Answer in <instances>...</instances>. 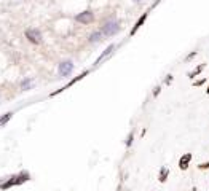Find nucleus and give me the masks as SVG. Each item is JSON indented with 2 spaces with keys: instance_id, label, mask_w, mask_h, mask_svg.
Returning <instances> with one entry per match:
<instances>
[{
  "instance_id": "nucleus-5",
  "label": "nucleus",
  "mask_w": 209,
  "mask_h": 191,
  "mask_svg": "<svg viewBox=\"0 0 209 191\" xmlns=\"http://www.w3.org/2000/svg\"><path fill=\"white\" fill-rule=\"evenodd\" d=\"M190 161H192V155H190V153H185L184 156L179 159V167H180L182 170H185V169L188 167V164H190Z\"/></svg>"
},
{
  "instance_id": "nucleus-13",
  "label": "nucleus",
  "mask_w": 209,
  "mask_h": 191,
  "mask_svg": "<svg viewBox=\"0 0 209 191\" xmlns=\"http://www.w3.org/2000/svg\"><path fill=\"white\" fill-rule=\"evenodd\" d=\"M208 167H209V164H208V162H204V164L200 166V169H208Z\"/></svg>"
},
{
  "instance_id": "nucleus-16",
  "label": "nucleus",
  "mask_w": 209,
  "mask_h": 191,
  "mask_svg": "<svg viewBox=\"0 0 209 191\" xmlns=\"http://www.w3.org/2000/svg\"><path fill=\"white\" fill-rule=\"evenodd\" d=\"M133 2H141V0H133Z\"/></svg>"
},
{
  "instance_id": "nucleus-11",
  "label": "nucleus",
  "mask_w": 209,
  "mask_h": 191,
  "mask_svg": "<svg viewBox=\"0 0 209 191\" xmlns=\"http://www.w3.org/2000/svg\"><path fill=\"white\" fill-rule=\"evenodd\" d=\"M204 69V64H201V65H198V67H196L195 70H192V72L190 73H188V78H195V77L196 75H198V73L201 72V70H203Z\"/></svg>"
},
{
  "instance_id": "nucleus-4",
  "label": "nucleus",
  "mask_w": 209,
  "mask_h": 191,
  "mask_svg": "<svg viewBox=\"0 0 209 191\" xmlns=\"http://www.w3.org/2000/svg\"><path fill=\"white\" fill-rule=\"evenodd\" d=\"M93 19H94V14L91 11H83V13H80L75 16V21L81 22V24H89V22H93Z\"/></svg>"
},
{
  "instance_id": "nucleus-2",
  "label": "nucleus",
  "mask_w": 209,
  "mask_h": 191,
  "mask_svg": "<svg viewBox=\"0 0 209 191\" xmlns=\"http://www.w3.org/2000/svg\"><path fill=\"white\" fill-rule=\"evenodd\" d=\"M26 38L29 41H32V43H35V45L42 43V34H40V30H37V29H27Z\"/></svg>"
},
{
  "instance_id": "nucleus-9",
  "label": "nucleus",
  "mask_w": 209,
  "mask_h": 191,
  "mask_svg": "<svg viewBox=\"0 0 209 191\" xmlns=\"http://www.w3.org/2000/svg\"><path fill=\"white\" fill-rule=\"evenodd\" d=\"M113 49H115V45H110V46H109V48H107V49H105V51H104V53H102V54H101V56H99V59H97V61H96V64H101V61H102V59H105V57H107V56H109V54H110V53H112V51H113Z\"/></svg>"
},
{
  "instance_id": "nucleus-8",
  "label": "nucleus",
  "mask_w": 209,
  "mask_h": 191,
  "mask_svg": "<svg viewBox=\"0 0 209 191\" xmlns=\"http://www.w3.org/2000/svg\"><path fill=\"white\" fill-rule=\"evenodd\" d=\"M168 175H169V169L166 166H163V167H161V170H160V175H158L160 182L164 183V182H166V178H168Z\"/></svg>"
},
{
  "instance_id": "nucleus-14",
  "label": "nucleus",
  "mask_w": 209,
  "mask_h": 191,
  "mask_svg": "<svg viewBox=\"0 0 209 191\" xmlns=\"http://www.w3.org/2000/svg\"><path fill=\"white\" fill-rule=\"evenodd\" d=\"M206 94H209V86H208V89H206Z\"/></svg>"
},
{
  "instance_id": "nucleus-10",
  "label": "nucleus",
  "mask_w": 209,
  "mask_h": 191,
  "mask_svg": "<svg viewBox=\"0 0 209 191\" xmlns=\"http://www.w3.org/2000/svg\"><path fill=\"white\" fill-rule=\"evenodd\" d=\"M145 19H147V13H145V14H142V16H141V19L136 22V26H134V27H133V30H131V35H133V34H136V30H137L141 26L144 24V22H145Z\"/></svg>"
},
{
  "instance_id": "nucleus-3",
  "label": "nucleus",
  "mask_w": 209,
  "mask_h": 191,
  "mask_svg": "<svg viewBox=\"0 0 209 191\" xmlns=\"http://www.w3.org/2000/svg\"><path fill=\"white\" fill-rule=\"evenodd\" d=\"M72 70H74V62L72 61H62L61 64H59V75L61 77L70 75Z\"/></svg>"
},
{
  "instance_id": "nucleus-12",
  "label": "nucleus",
  "mask_w": 209,
  "mask_h": 191,
  "mask_svg": "<svg viewBox=\"0 0 209 191\" xmlns=\"http://www.w3.org/2000/svg\"><path fill=\"white\" fill-rule=\"evenodd\" d=\"M11 115H13V113H5V116H2V118H0V126H3V124L8 121V119L11 118Z\"/></svg>"
},
{
  "instance_id": "nucleus-15",
  "label": "nucleus",
  "mask_w": 209,
  "mask_h": 191,
  "mask_svg": "<svg viewBox=\"0 0 209 191\" xmlns=\"http://www.w3.org/2000/svg\"><path fill=\"white\" fill-rule=\"evenodd\" d=\"M192 191H198V190H196V188H193V190H192Z\"/></svg>"
},
{
  "instance_id": "nucleus-1",
  "label": "nucleus",
  "mask_w": 209,
  "mask_h": 191,
  "mask_svg": "<svg viewBox=\"0 0 209 191\" xmlns=\"http://www.w3.org/2000/svg\"><path fill=\"white\" fill-rule=\"evenodd\" d=\"M118 30H120V24H118L117 21H109V22H105V24L102 26L101 32H102L104 37H112V35H115Z\"/></svg>"
},
{
  "instance_id": "nucleus-7",
  "label": "nucleus",
  "mask_w": 209,
  "mask_h": 191,
  "mask_svg": "<svg viewBox=\"0 0 209 191\" xmlns=\"http://www.w3.org/2000/svg\"><path fill=\"white\" fill-rule=\"evenodd\" d=\"M34 84H35V81H34L32 78H26V80H22L21 88L24 89V91H29V89H32V88H34Z\"/></svg>"
},
{
  "instance_id": "nucleus-6",
  "label": "nucleus",
  "mask_w": 209,
  "mask_h": 191,
  "mask_svg": "<svg viewBox=\"0 0 209 191\" xmlns=\"http://www.w3.org/2000/svg\"><path fill=\"white\" fill-rule=\"evenodd\" d=\"M102 37H104V35H102V32L101 30H96V32H93L91 35H89V43H97V41H101L102 40Z\"/></svg>"
}]
</instances>
